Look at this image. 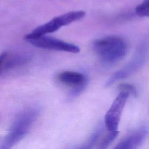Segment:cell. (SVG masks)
I'll return each mask as SVG.
<instances>
[{
    "label": "cell",
    "instance_id": "5b68a950",
    "mask_svg": "<svg viewBox=\"0 0 149 149\" xmlns=\"http://www.w3.org/2000/svg\"><path fill=\"white\" fill-rule=\"evenodd\" d=\"M28 41L34 47L43 49L65 51L74 54L80 51V48L77 45L66 42L54 37L43 36L38 38L28 40Z\"/></svg>",
    "mask_w": 149,
    "mask_h": 149
},
{
    "label": "cell",
    "instance_id": "8992f818",
    "mask_svg": "<svg viewBox=\"0 0 149 149\" xmlns=\"http://www.w3.org/2000/svg\"><path fill=\"white\" fill-rule=\"evenodd\" d=\"M144 61V55L141 51L139 54L136 56V58L127 65L124 69L113 73L108 80L105 84V87H107L112 84L115 81L126 77L139 68Z\"/></svg>",
    "mask_w": 149,
    "mask_h": 149
},
{
    "label": "cell",
    "instance_id": "3957f363",
    "mask_svg": "<svg viewBox=\"0 0 149 149\" xmlns=\"http://www.w3.org/2000/svg\"><path fill=\"white\" fill-rule=\"evenodd\" d=\"M86 15L84 11L78 10L70 12L53 18L47 23L34 29L25 36L26 40L33 39L45 36L46 34L54 33L61 27L68 25L83 18Z\"/></svg>",
    "mask_w": 149,
    "mask_h": 149
},
{
    "label": "cell",
    "instance_id": "6da1fadb",
    "mask_svg": "<svg viewBox=\"0 0 149 149\" xmlns=\"http://www.w3.org/2000/svg\"><path fill=\"white\" fill-rule=\"evenodd\" d=\"M93 47L101 60L112 64L121 60L127 52L125 41L117 36H108L95 40Z\"/></svg>",
    "mask_w": 149,
    "mask_h": 149
},
{
    "label": "cell",
    "instance_id": "9c48e42d",
    "mask_svg": "<svg viewBox=\"0 0 149 149\" xmlns=\"http://www.w3.org/2000/svg\"><path fill=\"white\" fill-rule=\"evenodd\" d=\"M136 13L141 17H149V0H144L142 3L137 6Z\"/></svg>",
    "mask_w": 149,
    "mask_h": 149
},
{
    "label": "cell",
    "instance_id": "ba28073f",
    "mask_svg": "<svg viewBox=\"0 0 149 149\" xmlns=\"http://www.w3.org/2000/svg\"><path fill=\"white\" fill-rule=\"evenodd\" d=\"M147 132L141 130L123 139L115 147V148H135L139 147L144 141Z\"/></svg>",
    "mask_w": 149,
    "mask_h": 149
},
{
    "label": "cell",
    "instance_id": "277c9868",
    "mask_svg": "<svg viewBox=\"0 0 149 149\" xmlns=\"http://www.w3.org/2000/svg\"><path fill=\"white\" fill-rule=\"evenodd\" d=\"M129 95L126 91H121L114 100L105 116V126L108 131L118 130L121 115Z\"/></svg>",
    "mask_w": 149,
    "mask_h": 149
},
{
    "label": "cell",
    "instance_id": "30bf717a",
    "mask_svg": "<svg viewBox=\"0 0 149 149\" xmlns=\"http://www.w3.org/2000/svg\"><path fill=\"white\" fill-rule=\"evenodd\" d=\"M110 133H109L108 134H107L104 139L102 140L101 143L100 144V146L98 148H106L108 147V146L111 144V142L117 137L119 133L118 130H115V131H109Z\"/></svg>",
    "mask_w": 149,
    "mask_h": 149
},
{
    "label": "cell",
    "instance_id": "8fae6325",
    "mask_svg": "<svg viewBox=\"0 0 149 149\" xmlns=\"http://www.w3.org/2000/svg\"><path fill=\"white\" fill-rule=\"evenodd\" d=\"M120 88L122 89V91H126L129 93H132L133 94H136V88L130 84H123L120 86Z\"/></svg>",
    "mask_w": 149,
    "mask_h": 149
},
{
    "label": "cell",
    "instance_id": "7a4b0ae2",
    "mask_svg": "<svg viewBox=\"0 0 149 149\" xmlns=\"http://www.w3.org/2000/svg\"><path fill=\"white\" fill-rule=\"evenodd\" d=\"M38 115L36 109H29L19 115L11 126L1 148H10L20 141L28 133Z\"/></svg>",
    "mask_w": 149,
    "mask_h": 149
},
{
    "label": "cell",
    "instance_id": "52a82bcc",
    "mask_svg": "<svg viewBox=\"0 0 149 149\" xmlns=\"http://www.w3.org/2000/svg\"><path fill=\"white\" fill-rule=\"evenodd\" d=\"M59 80L63 83L74 87V94L79 93L84 87L86 77L80 73L71 71H65L58 75Z\"/></svg>",
    "mask_w": 149,
    "mask_h": 149
}]
</instances>
